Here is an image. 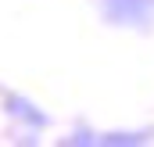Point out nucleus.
Here are the masks:
<instances>
[{
	"label": "nucleus",
	"mask_w": 154,
	"mask_h": 147,
	"mask_svg": "<svg viewBox=\"0 0 154 147\" xmlns=\"http://www.w3.org/2000/svg\"><path fill=\"white\" fill-rule=\"evenodd\" d=\"M7 108L14 111V115H22L25 122H32V126H47V115L43 111H32V104L22 101V97H7Z\"/></svg>",
	"instance_id": "nucleus-2"
},
{
	"label": "nucleus",
	"mask_w": 154,
	"mask_h": 147,
	"mask_svg": "<svg viewBox=\"0 0 154 147\" xmlns=\"http://www.w3.org/2000/svg\"><path fill=\"white\" fill-rule=\"evenodd\" d=\"M147 136L143 133H108V136H97L93 144H115V147H122V144H143Z\"/></svg>",
	"instance_id": "nucleus-3"
},
{
	"label": "nucleus",
	"mask_w": 154,
	"mask_h": 147,
	"mask_svg": "<svg viewBox=\"0 0 154 147\" xmlns=\"http://www.w3.org/2000/svg\"><path fill=\"white\" fill-rule=\"evenodd\" d=\"M108 22L115 25H140L147 29L154 18V0H100Z\"/></svg>",
	"instance_id": "nucleus-1"
}]
</instances>
